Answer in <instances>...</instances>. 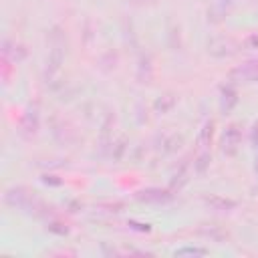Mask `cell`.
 <instances>
[{
    "instance_id": "1",
    "label": "cell",
    "mask_w": 258,
    "mask_h": 258,
    "mask_svg": "<svg viewBox=\"0 0 258 258\" xmlns=\"http://www.w3.org/2000/svg\"><path fill=\"white\" fill-rule=\"evenodd\" d=\"M4 202H6L8 206L18 208V210H24V212H28V214H32V216H36V218H48V208H46V204L40 202V200L34 196V191H30V189H26V187H22V185L6 189Z\"/></svg>"
},
{
    "instance_id": "2",
    "label": "cell",
    "mask_w": 258,
    "mask_h": 258,
    "mask_svg": "<svg viewBox=\"0 0 258 258\" xmlns=\"http://www.w3.org/2000/svg\"><path fill=\"white\" fill-rule=\"evenodd\" d=\"M52 36V48L48 52V58H46V69H44V79L48 85H54L58 73H60V64L64 60V48H62V34L58 28H52L50 32Z\"/></svg>"
},
{
    "instance_id": "3",
    "label": "cell",
    "mask_w": 258,
    "mask_h": 258,
    "mask_svg": "<svg viewBox=\"0 0 258 258\" xmlns=\"http://www.w3.org/2000/svg\"><path fill=\"white\" fill-rule=\"evenodd\" d=\"M242 143V125L240 123H230L222 135V151L226 155H236Z\"/></svg>"
},
{
    "instance_id": "4",
    "label": "cell",
    "mask_w": 258,
    "mask_h": 258,
    "mask_svg": "<svg viewBox=\"0 0 258 258\" xmlns=\"http://www.w3.org/2000/svg\"><path fill=\"white\" fill-rule=\"evenodd\" d=\"M173 189H163V187H145V189H139L135 194V198L139 202H145V204H167L173 200Z\"/></svg>"
},
{
    "instance_id": "5",
    "label": "cell",
    "mask_w": 258,
    "mask_h": 258,
    "mask_svg": "<svg viewBox=\"0 0 258 258\" xmlns=\"http://www.w3.org/2000/svg\"><path fill=\"white\" fill-rule=\"evenodd\" d=\"M232 81H244V83H258V58L246 60L244 64L230 71Z\"/></svg>"
},
{
    "instance_id": "6",
    "label": "cell",
    "mask_w": 258,
    "mask_h": 258,
    "mask_svg": "<svg viewBox=\"0 0 258 258\" xmlns=\"http://www.w3.org/2000/svg\"><path fill=\"white\" fill-rule=\"evenodd\" d=\"M208 52H210L212 56H218V58H222V56H230V54L236 52V44H234V40L224 38V36H220V38H212V40L208 42Z\"/></svg>"
},
{
    "instance_id": "7",
    "label": "cell",
    "mask_w": 258,
    "mask_h": 258,
    "mask_svg": "<svg viewBox=\"0 0 258 258\" xmlns=\"http://www.w3.org/2000/svg\"><path fill=\"white\" fill-rule=\"evenodd\" d=\"M236 105H238V89L232 83L222 85V89H220V109L224 113H230Z\"/></svg>"
},
{
    "instance_id": "8",
    "label": "cell",
    "mask_w": 258,
    "mask_h": 258,
    "mask_svg": "<svg viewBox=\"0 0 258 258\" xmlns=\"http://www.w3.org/2000/svg\"><path fill=\"white\" fill-rule=\"evenodd\" d=\"M2 54L4 56H10L14 62H20L22 58H26L28 50L24 44H16V42H10V40H4L2 44Z\"/></svg>"
},
{
    "instance_id": "9",
    "label": "cell",
    "mask_w": 258,
    "mask_h": 258,
    "mask_svg": "<svg viewBox=\"0 0 258 258\" xmlns=\"http://www.w3.org/2000/svg\"><path fill=\"white\" fill-rule=\"evenodd\" d=\"M204 202L212 210H220V212H230V210H234L238 206L234 200H228V198H222V196H206Z\"/></svg>"
},
{
    "instance_id": "10",
    "label": "cell",
    "mask_w": 258,
    "mask_h": 258,
    "mask_svg": "<svg viewBox=\"0 0 258 258\" xmlns=\"http://www.w3.org/2000/svg\"><path fill=\"white\" fill-rule=\"evenodd\" d=\"M181 145H183V137L177 135V133H173V135H169V137H163L159 147H161L163 153H175Z\"/></svg>"
},
{
    "instance_id": "11",
    "label": "cell",
    "mask_w": 258,
    "mask_h": 258,
    "mask_svg": "<svg viewBox=\"0 0 258 258\" xmlns=\"http://www.w3.org/2000/svg\"><path fill=\"white\" fill-rule=\"evenodd\" d=\"M187 183V161H183V163H179V167H177V171L173 173V177H171V189L175 191V189H181L183 185Z\"/></svg>"
},
{
    "instance_id": "12",
    "label": "cell",
    "mask_w": 258,
    "mask_h": 258,
    "mask_svg": "<svg viewBox=\"0 0 258 258\" xmlns=\"http://www.w3.org/2000/svg\"><path fill=\"white\" fill-rule=\"evenodd\" d=\"M175 103H177V99H175V95H171V93H167V95H163V97H159L157 101H155V111L157 113H169L173 107H175Z\"/></svg>"
},
{
    "instance_id": "13",
    "label": "cell",
    "mask_w": 258,
    "mask_h": 258,
    "mask_svg": "<svg viewBox=\"0 0 258 258\" xmlns=\"http://www.w3.org/2000/svg\"><path fill=\"white\" fill-rule=\"evenodd\" d=\"M151 75H153L151 58H149L147 54H143V56H141V60H139V73H137V77H139V81H141V83H149Z\"/></svg>"
},
{
    "instance_id": "14",
    "label": "cell",
    "mask_w": 258,
    "mask_h": 258,
    "mask_svg": "<svg viewBox=\"0 0 258 258\" xmlns=\"http://www.w3.org/2000/svg\"><path fill=\"white\" fill-rule=\"evenodd\" d=\"M22 127H24V131L30 135H34L36 133V129H38V113H36V109H30L26 115H24V121H22Z\"/></svg>"
},
{
    "instance_id": "15",
    "label": "cell",
    "mask_w": 258,
    "mask_h": 258,
    "mask_svg": "<svg viewBox=\"0 0 258 258\" xmlns=\"http://www.w3.org/2000/svg\"><path fill=\"white\" fill-rule=\"evenodd\" d=\"M200 234H204L206 238H212V240H216V242H224L226 238H228V234L222 230V228H218V226H210V228H200L198 230Z\"/></svg>"
},
{
    "instance_id": "16",
    "label": "cell",
    "mask_w": 258,
    "mask_h": 258,
    "mask_svg": "<svg viewBox=\"0 0 258 258\" xmlns=\"http://www.w3.org/2000/svg\"><path fill=\"white\" fill-rule=\"evenodd\" d=\"M214 127H216L214 121H206V123H204V127L200 129V143H202V145H210V143H212Z\"/></svg>"
},
{
    "instance_id": "17",
    "label": "cell",
    "mask_w": 258,
    "mask_h": 258,
    "mask_svg": "<svg viewBox=\"0 0 258 258\" xmlns=\"http://www.w3.org/2000/svg\"><path fill=\"white\" fill-rule=\"evenodd\" d=\"M210 161H212L210 153H202V155L194 161V171H196L198 175H204V173L208 171V167H210Z\"/></svg>"
},
{
    "instance_id": "18",
    "label": "cell",
    "mask_w": 258,
    "mask_h": 258,
    "mask_svg": "<svg viewBox=\"0 0 258 258\" xmlns=\"http://www.w3.org/2000/svg\"><path fill=\"white\" fill-rule=\"evenodd\" d=\"M46 230H48L50 234H56V236L69 234V226L62 224V222H58V220H48V222H46Z\"/></svg>"
},
{
    "instance_id": "19",
    "label": "cell",
    "mask_w": 258,
    "mask_h": 258,
    "mask_svg": "<svg viewBox=\"0 0 258 258\" xmlns=\"http://www.w3.org/2000/svg\"><path fill=\"white\" fill-rule=\"evenodd\" d=\"M125 149H127V139L123 137V139H119V141L113 145V149H111V157H113V161H121Z\"/></svg>"
},
{
    "instance_id": "20",
    "label": "cell",
    "mask_w": 258,
    "mask_h": 258,
    "mask_svg": "<svg viewBox=\"0 0 258 258\" xmlns=\"http://www.w3.org/2000/svg\"><path fill=\"white\" fill-rule=\"evenodd\" d=\"M173 254H175V256H185V254H189V256H206L208 250H206V248H196V246H185V248L175 250Z\"/></svg>"
},
{
    "instance_id": "21",
    "label": "cell",
    "mask_w": 258,
    "mask_h": 258,
    "mask_svg": "<svg viewBox=\"0 0 258 258\" xmlns=\"http://www.w3.org/2000/svg\"><path fill=\"white\" fill-rule=\"evenodd\" d=\"M127 226H129L131 230H135V232H141V234H149V232H151V226H149L147 222L143 224V222H135V220H129V222H127Z\"/></svg>"
},
{
    "instance_id": "22",
    "label": "cell",
    "mask_w": 258,
    "mask_h": 258,
    "mask_svg": "<svg viewBox=\"0 0 258 258\" xmlns=\"http://www.w3.org/2000/svg\"><path fill=\"white\" fill-rule=\"evenodd\" d=\"M244 46H246V48H250V50L258 48V32H252V34H248V36L244 38Z\"/></svg>"
},
{
    "instance_id": "23",
    "label": "cell",
    "mask_w": 258,
    "mask_h": 258,
    "mask_svg": "<svg viewBox=\"0 0 258 258\" xmlns=\"http://www.w3.org/2000/svg\"><path fill=\"white\" fill-rule=\"evenodd\" d=\"M42 181H44V183H50V185H60V183H62V179H58L56 175H44Z\"/></svg>"
},
{
    "instance_id": "24",
    "label": "cell",
    "mask_w": 258,
    "mask_h": 258,
    "mask_svg": "<svg viewBox=\"0 0 258 258\" xmlns=\"http://www.w3.org/2000/svg\"><path fill=\"white\" fill-rule=\"evenodd\" d=\"M252 145L258 149V123H254V127H252Z\"/></svg>"
},
{
    "instance_id": "25",
    "label": "cell",
    "mask_w": 258,
    "mask_h": 258,
    "mask_svg": "<svg viewBox=\"0 0 258 258\" xmlns=\"http://www.w3.org/2000/svg\"><path fill=\"white\" fill-rule=\"evenodd\" d=\"M131 4H151V2H155V0H129Z\"/></svg>"
},
{
    "instance_id": "26",
    "label": "cell",
    "mask_w": 258,
    "mask_h": 258,
    "mask_svg": "<svg viewBox=\"0 0 258 258\" xmlns=\"http://www.w3.org/2000/svg\"><path fill=\"white\" fill-rule=\"evenodd\" d=\"M254 167H256V171H258V155H256V165H254Z\"/></svg>"
}]
</instances>
